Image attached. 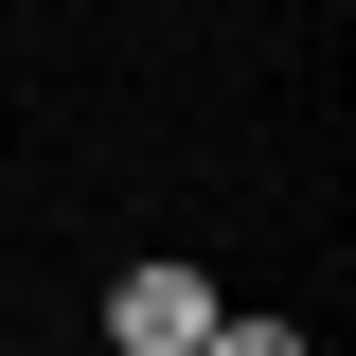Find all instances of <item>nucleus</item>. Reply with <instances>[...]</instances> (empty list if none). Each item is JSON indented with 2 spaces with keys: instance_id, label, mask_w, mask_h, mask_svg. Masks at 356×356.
Returning <instances> with one entry per match:
<instances>
[{
  "instance_id": "f03ea898",
  "label": "nucleus",
  "mask_w": 356,
  "mask_h": 356,
  "mask_svg": "<svg viewBox=\"0 0 356 356\" xmlns=\"http://www.w3.org/2000/svg\"><path fill=\"white\" fill-rule=\"evenodd\" d=\"M196 356H303V339H285V321H232V303H214V339H196Z\"/></svg>"
},
{
  "instance_id": "f257e3e1",
  "label": "nucleus",
  "mask_w": 356,
  "mask_h": 356,
  "mask_svg": "<svg viewBox=\"0 0 356 356\" xmlns=\"http://www.w3.org/2000/svg\"><path fill=\"white\" fill-rule=\"evenodd\" d=\"M107 339L125 356H196L214 339V285H196V267H125V285H107Z\"/></svg>"
}]
</instances>
